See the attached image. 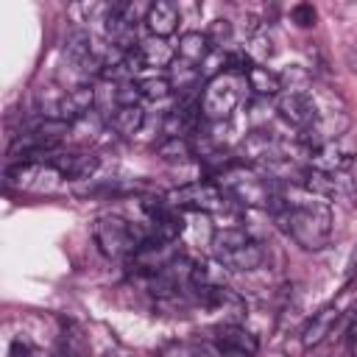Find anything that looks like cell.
<instances>
[{
    "mask_svg": "<svg viewBox=\"0 0 357 357\" xmlns=\"http://www.w3.org/2000/svg\"><path fill=\"white\" fill-rule=\"evenodd\" d=\"M176 209H195V212H223L229 206V195L218 181H190L167 195Z\"/></svg>",
    "mask_w": 357,
    "mask_h": 357,
    "instance_id": "obj_6",
    "label": "cell"
},
{
    "mask_svg": "<svg viewBox=\"0 0 357 357\" xmlns=\"http://www.w3.org/2000/svg\"><path fill=\"white\" fill-rule=\"evenodd\" d=\"M53 170H59L61 178H89L98 170V156L92 153H50L45 159Z\"/></svg>",
    "mask_w": 357,
    "mask_h": 357,
    "instance_id": "obj_12",
    "label": "cell"
},
{
    "mask_svg": "<svg viewBox=\"0 0 357 357\" xmlns=\"http://www.w3.org/2000/svg\"><path fill=\"white\" fill-rule=\"evenodd\" d=\"M145 123V109L139 103H128V106H114L112 117H109V126L114 128V134L120 137H134L139 134Z\"/></svg>",
    "mask_w": 357,
    "mask_h": 357,
    "instance_id": "obj_18",
    "label": "cell"
},
{
    "mask_svg": "<svg viewBox=\"0 0 357 357\" xmlns=\"http://www.w3.org/2000/svg\"><path fill=\"white\" fill-rule=\"evenodd\" d=\"M290 17H293V22L296 25H301V28H310V25H315V8L310 6V3H298V6H293V11H290Z\"/></svg>",
    "mask_w": 357,
    "mask_h": 357,
    "instance_id": "obj_25",
    "label": "cell"
},
{
    "mask_svg": "<svg viewBox=\"0 0 357 357\" xmlns=\"http://www.w3.org/2000/svg\"><path fill=\"white\" fill-rule=\"evenodd\" d=\"M245 84L257 92V95H282V89H284V84H282V75L279 73H273V70H268V67H262V64H254L248 73H245Z\"/></svg>",
    "mask_w": 357,
    "mask_h": 357,
    "instance_id": "obj_19",
    "label": "cell"
},
{
    "mask_svg": "<svg viewBox=\"0 0 357 357\" xmlns=\"http://www.w3.org/2000/svg\"><path fill=\"white\" fill-rule=\"evenodd\" d=\"M156 153H159V159H165V162H187V159L192 156V145H190V139L167 137V139L156 148Z\"/></svg>",
    "mask_w": 357,
    "mask_h": 357,
    "instance_id": "obj_21",
    "label": "cell"
},
{
    "mask_svg": "<svg viewBox=\"0 0 357 357\" xmlns=\"http://www.w3.org/2000/svg\"><path fill=\"white\" fill-rule=\"evenodd\" d=\"M307 159H310V167L315 170H324V173H349L354 156H357V148L340 137V139H332V142H324V145H315V148H304Z\"/></svg>",
    "mask_w": 357,
    "mask_h": 357,
    "instance_id": "obj_8",
    "label": "cell"
},
{
    "mask_svg": "<svg viewBox=\"0 0 357 357\" xmlns=\"http://www.w3.org/2000/svg\"><path fill=\"white\" fill-rule=\"evenodd\" d=\"M337 321H340V310H337L335 304L321 307V310L307 321V326L301 329V346H304V349H312V346L324 343L326 335L335 329Z\"/></svg>",
    "mask_w": 357,
    "mask_h": 357,
    "instance_id": "obj_14",
    "label": "cell"
},
{
    "mask_svg": "<svg viewBox=\"0 0 357 357\" xmlns=\"http://www.w3.org/2000/svg\"><path fill=\"white\" fill-rule=\"evenodd\" d=\"M212 257L226 268V271H257L265 262L262 245L245 231V229H218L209 240Z\"/></svg>",
    "mask_w": 357,
    "mask_h": 357,
    "instance_id": "obj_3",
    "label": "cell"
},
{
    "mask_svg": "<svg viewBox=\"0 0 357 357\" xmlns=\"http://www.w3.org/2000/svg\"><path fill=\"white\" fill-rule=\"evenodd\" d=\"M245 95V75H237V73H218L206 81L204 86V95H201V117L212 120V123H223L231 117V112L240 106Z\"/></svg>",
    "mask_w": 357,
    "mask_h": 357,
    "instance_id": "obj_4",
    "label": "cell"
},
{
    "mask_svg": "<svg viewBox=\"0 0 357 357\" xmlns=\"http://www.w3.org/2000/svg\"><path fill=\"white\" fill-rule=\"evenodd\" d=\"M195 357H231V354H229L226 349H220V346L209 337V340H204V343L195 346Z\"/></svg>",
    "mask_w": 357,
    "mask_h": 357,
    "instance_id": "obj_26",
    "label": "cell"
},
{
    "mask_svg": "<svg viewBox=\"0 0 357 357\" xmlns=\"http://www.w3.org/2000/svg\"><path fill=\"white\" fill-rule=\"evenodd\" d=\"M176 50H178V59L181 61H187V64H204L212 56L215 47H212V42H209L206 33H201V31H184L178 36Z\"/></svg>",
    "mask_w": 357,
    "mask_h": 357,
    "instance_id": "obj_17",
    "label": "cell"
},
{
    "mask_svg": "<svg viewBox=\"0 0 357 357\" xmlns=\"http://www.w3.org/2000/svg\"><path fill=\"white\" fill-rule=\"evenodd\" d=\"M198 81H201V73H198L192 64L181 61V64H176V67H173V78H170L173 89H178V92H187V89H192Z\"/></svg>",
    "mask_w": 357,
    "mask_h": 357,
    "instance_id": "obj_23",
    "label": "cell"
},
{
    "mask_svg": "<svg viewBox=\"0 0 357 357\" xmlns=\"http://www.w3.org/2000/svg\"><path fill=\"white\" fill-rule=\"evenodd\" d=\"M178 20H181V11H178L176 3H170V0H156V3H151V8H148L145 25H148L151 36L167 39L170 33H176Z\"/></svg>",
    "mask_w": 357,
    "mask_h": 357,
    "instance_id": "obj_13",
    "label": "cell"
},
{
    "mask_svg": "<svg viewBox=\"0 0 357 357\" xmlns=\"http://www.w3.org/2000/svg\"><path fill=\"white\" fill-rule=\"evenodd\" d=\"M298 184L315 198H349V195H354V181L349 173H324L315 167H304Z\"/></svg>",
    "mask_w": 357,
    "mask_h": 357,
    "instance_id": "obj_9",
    "label": "cell"
},
{
    "mask_svg": "<svg viewBox=\"0 0 357 357\" xmlns=\"http://www.w3.org/2000/svg\"><path fill=\"white\" fill-rule=\"evenodd\" d=\"M137 92L142 98H148V100H162V98H167L173 92V84L165 75H148V78L137 81Z\"/></svg>",
    "mask_w": 357,
    "mask_h": 357,
    "instance_id": "obj_20",
    "label": "cell"
},
{
    "mask_svg": "<svg viewBox=\"0 0 357 357\" xmlns=\"http://www.w3.org/2000/svg\"><path fill=\"white\" fill-rule=\"evenodd\" d=\"M6 176H8V184L20 190H47L53 178H61L59 170H53L47 162H22L11 167Z\"/></svg>",
    "mask_w": 357,
    "mask_h": 357,
    "instance_id": "obj_11",
    "label": "cell"
},
{
    "mask_svg": "<svg viewBox=\"0 0 357 357\" xmlns=\"http://www.w3.org/2000/svg\"><path fill=\"white\" fill-rule=\"evenodd\" d=\"M198 114H201V112H195V106H190V103H178V106H173L170 112H165L162 128H165L167 137L187 139V137L195 131V126H198Z\"/></svg>",
    "mask_w": 357,
    "mask_h": 357,
    "instance_id": "obj_16",
    "label": "cell"
},
{
    "mask_svg": "<svg viewBox=\"0 0 357 357\" xmlns=\"http://www.w3.org/2000/svg\"><path fill=\"white\" fill-rule=\"evenodd\" d=\"M276 112L284 123L298 128V134L307 131L321 114L315 95L307 92V89H282V95L276 98Z\"/></svg>",
    "mask_w": 357,
    "mask_h": 357,
    "instance_id": "obj_7",
    "label": "cell"
},
{
    "mask_svg": "<svg viewBox=\"0 0 357 357\" xmlns=\"http://www.w3.org/2000/svg\"><path fill=\"white\" fill-rule=\"evenodd\" d=\"M354 279H357V248L351 251V259L346 265V282H354Z\"/></svg>",
    "mask_w": 357,
    "mask_h": 357,
    "instance_id": "obj_28",
    "label": "cell"
},
{
    "mask_svg": "<svg viewBox=\"0 0 357 357\" xmlns=\"http://www.w3.org/2000/svg\"><path fill=\"white\" fill-rule=\"evenodd\" d=\"M279 229L296 240L307 251H321L332 240V209L326 201H318L315 195L307 198H290L282 195L279 204L271 209Z\"/></svg>",
    "mask_w": 357,
    "mask_h": 357,
    "instance_id": "obj_1",
    "label": "cell"
},
{
    "mask_svg": "<svg viewBox=\"0 0 357 357\" xmlns=\"http://www.w3.org/2000/svg\"><path fill=\"white\" fill-rule=\"evenodd\" d=\"M212 340H215L220 349H226L231 357H254V354L259 351L257 335H251L245 326H240V324H234V321L215 326V329H212Z\"/></svg>",
    "mask_w": 357,
    "mask_h": 357,
    "instance_id": "obj_10",
    "label": "cell"
},
{
    "mask_svg": "<svg viewBox=\"0 0 357 357\" xmlns=\"http://www.w3.org/2000/svg\"><path fill=\"white\" fill-rule=\"evenodd\" d=\"M92 237H95L100 254H106L109 259L134 257L145 240V234H139V229H134L128 220H123L117 215H100L92 226Z\"/></svg>",
    "mask_w": 357,
    "mask_h": 357,
    "instance_id": "obj_5",
    "label": "cell"
},
{
    "mask_svg": "<svg viewBox=\"0 0 357 357\" xmlns=\"http://www.w3.org/2000/svg\"><path fill=\"white\" fill-rule=\"evenodd\" d=\"M218 184L223 187V192L245 206H257V209H273L282 198L276 181L265 173H257L251 167H226L218 178Z\"/></svg>",
    "mask_w": 357,
    "mask_h": 357,
    "instance_id": "obj_2",
    "label": "cell"
},
{
    "mask_svg": "<svg viewBox=\"0 0 357 357\" xmlns=\"http://www.w3.org/2000/svg\"><path fill=\"white\" fill-rule=\"evenodd\" d=\"M204 33L209 36L212 47H215V50H220L223 45H229V42H231V36H234V25H231V20L220 17V20H212V22H209V28H206Z\"/></svg>",
    "mask_w": 357,
    "mask_h": 357,
    "instance_id": "obj_22",
    "label": "cell"
},
{
    "mask_svg": "<svg viewBox=\"0 0 357 357\" xmlns=\"http://www.w3.org/2000/svg\"><path fill=\"white\" fill-rule=\"evenodd\" d=\"M131 53H134L139 70H142V67H156V70H159V67H167V64L173 61V47H170L165 39H159V36L139 39L137 50H131Z\"/></svg>",
    "mask_w": 357,
    "mask_h": 357,
    "instance_id": "obj_15",
    "label": "cell"
},
{
    "mask_svg": "<svg viewBox=\"0 0 357 357\" xmlns=\"http://www.w3.org/2000/svg\"><path fill=\"white\" fill-rule=\"evenodd\" d=\"M248 53H254L257 59H268L273 53V36L268 28H259L254 36H251V45H248Z\"/></svg>",
    "mask_w": 357,
    "mask_h": 357,
    "instance_id": "obj_24",
    "label": "cell"
},
{
    "mask_svg": "<svg viewBox=\"0 0 357 357\" xmlns=\"http://www.w3.org/2000/svg\"><path fill=\"white\" fill-rule=\"evenodd\" d=\"M346 343H349V349L357 346V307H354V312H351V324H349V329H346Z\"/></svg>",
    "mask_w": 357,
    "mask_h": 357,
    "instance_id": "obj_27",
    "label": "cell"
}]
</instances>
